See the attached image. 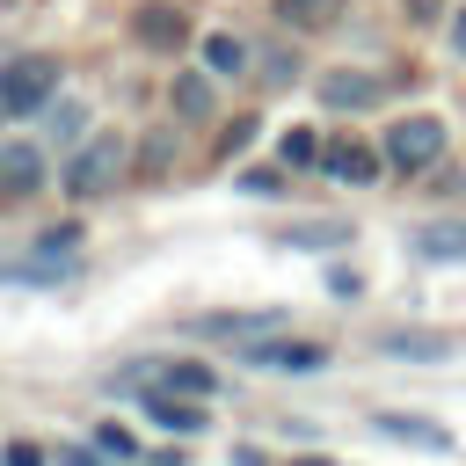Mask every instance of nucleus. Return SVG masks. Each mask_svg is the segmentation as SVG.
<instances>
[{
  "label": "nucleus",
  "mask_w": 466,
  "mask_h": 466,
  "mask_svg": "<svg viewBox=\"0 0 466 466\" xmlns=\"http://www.w3.org/2000/svg\"><path fill=\"white\" fill-rule=\"evenodd\" d=\"M124 167H131V146H124L116 131H95L87 146H73V160H66V189H73V197H109V189L124 182Z\"/></svg>",
  "instance_id": "1"
},
{
  "label": "nucleus",
  "mask_w": 466,
  "mask_h": 466,
  "mask_svg": "<svg viewBox=\"0 0 466 466\" xmlns=\"http://www.w3.org/2000/svg\"><path fill=\"white\" fill-rule=\"evenodd\" d=\"M51 95H58V58L29 51V58L0 66V116H36V109H51Z\"/></svg>",
  "instance_id": "2"
},
{
  "label": "nucleus",
  "mask_w": 466,
  "mask_h": 466,
  "mask_svg": "<svg viewBox=\"0 0 466 466\" xmlns=\"http://www.w3.org/2000/svg\"><path fill=\"white\" fill-rule=\"evenodd\" d=\"M386 160H393L400 175L437 167V160H444V124H437V116H400V124L386 131Z\"/></svg>",
  "instance_id": "3"
},
{
  "label": "nucleus",
  "mask_w": 466,
  "mask_h": 466,
  "mask_svg": "<svg viewBox=\"0 0 466 466\" xmlns=\"http://www.w3.org/2000/svg\"><path fill=\"white\" fill-rule=\"evenodd\" d=\"M284 328V313L277 306H248V313H204L197 320V335H211V342H262V335H277Z\"/></svg>",
  "instance_id": "4"
},
{
  "label": "nucleus",
  "mask_w": 466,
  "mask_h": 466,
  "mask_svg": "<svg viewBox=\"0 0 466 466\" xmlns=\"http://www.w3.org/2000/svg\"><path fill=\"white\" fill-rule=\"evenodd\" d=\"M379 95H386V80H379V73H357V66L320 73V102H328V109H371Z\"/></svg>",
  "instance_id": "5"
},
{
  "label": "nucleus",
  "mask_w": 466,
  "mask_h": 466,
  "mask_svg": "<svg viewBox=\"0 0 466 466\" xmlns=\"http://www.w3.org/2000/svg\"><path fill=\"white\" fill-rule=\"evenodd\" d=\"M248 364H262V371H320V364H328V350H313V342H277V335H262V342L248 350Z\"/></svg>",
  "instance_id": "6"
},
{
  "label": "nucleus",
  "mask_w": 466,
  "mask_h": 466,
  "mask_svg": "<svg viewBox=\"0 0 466 466\" xmlns=\"http://www.w3.org/2000/svg\"><path fill=\"white\" fill-rule=\"evenodd\" d=\"M146 422H160V430H175V437H189V430H204V400H189V393H160V386H146Z\"/></svg>",
  "instance_id": "7"
},
{
  "label": "nucleus",
  "mask_w": 466,
  "mask_h": 466,
  "mask_svg": "<svg viewBox=\"0 0 466 466\" xmlns=\"http://www.w3.org/2000/svg\"><path fill=\"white\" fill-rule=\"evenodd\" d=\"M44 189V153L36 146H0V197H36Z\"/></svg>",
  "instance_id": "8"
},
{
  "label": "nucleus",
  "mask_w": 466,
  "mask_h": 466,
  "mask_svg": "<svg viewBox=\"0 0 466 466\" xmlns=\"http://www.w3.org/2000/svg\"><path fill=\"white\" fill-rule=\"evenodd\" d=\"M415 255H422V262H466V218H430V226H415Z\"/></svg>",
  "instance_id": "9"
},
{
  "label": "nucleus",
  "mask_w": 466,
  "mask_h": 466,
  "mask_svg": "<svg viewBox=\"0 0 466 466\" xmlns=\"http://www.w3.org/2000/svg\"><path fill=\"white\" fill-rule=\"evenodd\" d=\"M131 29H138V44H146V51H175V44L189 36V22H182L175 7H160V0H153V7H138V15H131Z\"/></svg>",
  "instance_id": "10"
},
{
  "label": "nucleus",
  "mask_w": 466,
  "mask_h": 466,
  "mask_svg": "<svg viewBox=\"0 0 466 466\" xmlns=\"http://www.w3.org/2000/svg\"><path fill=\"white\" fill-rule=\"evenodd\" d=\"M320 167L342 175V182H371V175H379V153L357 146V138H335V146H320Z\"/></svg>",
  "instance_id": "11"
},
{
  "label": "nucleus",
  "mask_w": 466,
  "mask_h": 466,
  "mask_svg": "<svg viewBox=\"0 0 466 466\" xmlns=\"http://www.w3.org/2000/svg\"><path fill=\"white\" fill-rule=\"evenodd\" d=\"M175 116H182V124H211V116H218V95H211L204 73H182V80H175Z\"/></svg>",
  "instance_id": "12"
},
{
  "label": "nucleus",
  "mask_w": 466,
  "mask_h": 466,
  "mask_svg": "<svg viewBox=\"0 0 466 466\" xmlns=\"http://www.w3.org/2000/svg\"><path fill=\"white\" fill-rule=\"evenodd\" d=\"M160 393H189V400H211L218 393V371L211 364H160V379H153Z\"/></svg>",
  "instance_id": "13"
},
{
  "label": "nucleus",
  "mask_w": 466,
  "mask_h": 466,
  "mask_svg": "<svg viewBox=\"0 0 466 466\" xmlns=\"http://www.w3.org/2000/svg\"><path fill=\"white\" fill-rule=\"evenodd\" d=\"M379 350L386 357H444L451 342L444 335H415V328H379Z\"/></svg>",
  "instance_id": "14"
},
{
  "label": "nucleus",
  "mask_w": 466,
  "mask_h": 466,
  "mask_svg": "<svg viewBox=\"0 0 466 466\" xmlns=\"http://www.w3.org/2000/svg\"><path fill=\"white\" fill-rule=\"evenodd\" d=\"M379 430L400 437V444H422V451H444V444H451V437H444L437 422H422V415H379Z\"/></svg>",
  "instance_id": "15"
},
{
  "label": "nucleus",
  "mask_w": 466,
  "mask_h": 466,
  "mask_svg": "<svg viewBox=\"0 0 466 466\" xmlns=\"http://www.w3.org/2000/svg\"><path fill=\"white\" fill-rule=\"evenodd\" d=\"M342 15V0H277V22L284 29H328Z\"/></svg>",
  "instance_id": "16"
},
{
  "label": "nucleus",
  "mask_w": 466,
  "mask_h": 466,
  "mask_svg": "<svg viewBox=\"0 0 466 466\" xmlns=\"http://www.w3.org/2000/svg\"><path fill=\"white\" fill-rule=\"evenodd\" d=\"M204 66H211V73H240V66H248V44H240V36H204Z\"/></svg>",
  "instance_id": "17"
},
{
  "label": "nucleus",
  "mask_w": 466,
  "mask_h": 466,
  "mask_svg": "<svg viewBox=\"0 0 466 466\" xmlns=\"http://www.w3.org/2000/svg\"><path fill=\"white\" fill-rule=\"evenodd\" d=\"M284 160H291V167H313V160H320L313 131H284Z\"/></svg>",
  "instance_id": "18"
},
{
  "label": "nucleus",
  "mask_w": 466,
  "mask_h": 466,
  "mask_svg": "<svg viewBox=\"0 0 466 466\" xmlns=\"http://www.w3.org/2000/svg\"><path fill=\"white\" fill-rule=\"evenodd\" d=\"M95 444H102V451H109V459H131V437H124V430H116V422H102V430H95Z\"/></svg>",
  "instance_id": "19"
},
{
  "label": "nucleus",
  "mask_w": 466,
  "mask_h": 466,
  "mask_svg": "<svg viewBox=\"0 0 466 466\" xmlns=\"http://www.w3.org/2000/svg\"><path fill=\"white\" fill-rule=\"evenodd\" d=\"M51 138H80V109H73V102L51 109Z\"/></svg>",
  "instance_id": "20"
},
{
  "label": "nucleus",
  "mask_w": 466,
  "mask_h": 466,
  "mask_svg": "<svg viewBox=\"0 0 466 466\" xmlns=\"http://www.w3.org/2000/svg\"><path fill=\"white\" fill-rule=\"evenodd\" d=\"M262 80H277V87H284V80H291V51H269V58H262Z\"/></svg>",
  "instance_id": "21"
},
{
  "label": "nucleus",
  "mask_w": 466,
  "mask_h": 466,
  "mask_svg": "<svg viewBox=\"0 0 466 466\" xmlns=\"http://www.w3.org/2000/svg\"><path fill=\"white\" fill-rule=\"evenodd\" d=\"M7 466H51V459H44L36 444H7Z\"/></svg>",
  "instance_id": "22"
},
{
  "label": "nucleus",
  "mask_w": 466,
  "mask_h": 466,
  "mask_svg": "<svg viewBox=\"0 0 466 466\" xmlns=\"http://www.w3.org/2000/svg\"><path fill=\"white\" fill-rule=\"evenodd\" d=\"M51 466H102L95 451H80V444H66V451H51Z\"/></svg>",
  "instance_id": "23"
},
{
  "label": "nucleus",
  "mask_w": 466,
  "mask_h": 466,
  "mask_svg": "<svg viewBox=\"0 0 466 466\" xmlns=\"http://www.w3.org/2000/svg\"><path fill=\"white\" fill-rule=\"evenodd\" d=\"M233 466H262V451H255V444H240V451H233Z\"/></svg>",
  "instance_id": "24"
},
{
  "label": "nucleus",
  "mask_w": 466,
  "mask_h": 466,
  "mask_svg": "<svg viewBox=\"0 0 466 466\" xmlns=\"http://www.w3.org/2000/svg\"><path fill=\"white\" fill-rule=\"evenodd\" d=\"M451 44H459V58H466V7H459V22H451Z\"/></svg>",
  "instance_id": "25"
},
{
  "label": "nucleus",
  "mask_w": 466,
  "mask_h": 466,
  "mask_svg": "<svg viewBox=\"0 0 466 466\" xmlns=\"http://www.w3.org/2000/svg\"><path fill=\"white\" fill-rule=\"evenodd\" d=\"M291 466H328V459H291Z\"/></svg>",
  "instance_id": "26"
},
{
  "label": "nucleus",
  "mask_w": 466,
  "mask_h": 466,
  "mask_svg": "<svg viewBox=\"0 0 466 466\" xmlns=\"http://www.w3.org/2000/svg\"><path fill=\"white\" fill-rule=\"evenodd\" d=\"M0 7H15V0H0Z\"/></svg>",
  "instance_id": "27"
}]
</instances>
